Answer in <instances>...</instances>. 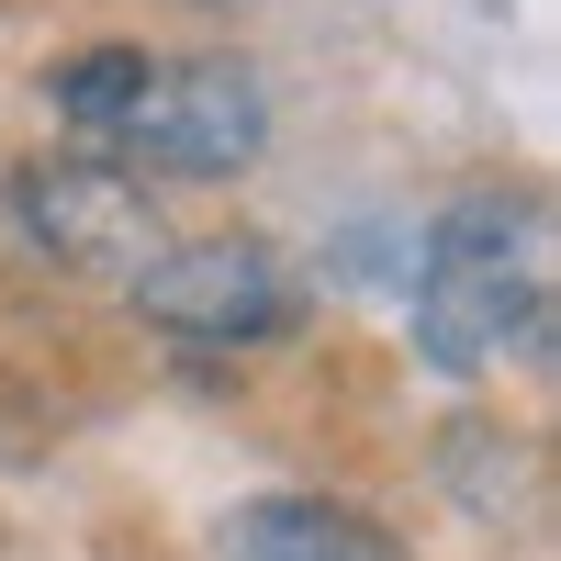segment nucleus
Instances as JSON below:
<instances>
[{
	"label": "nucleus",
	"mask_w": 561,
	"mask_h": 561,
	"mask_svg": "<svg viewBox=\"0 0 561 561\" xmlns=\"http://www.w3.org/2000/svg\"><path fill=\"white\" fill-rule=\"evenodd\" d=\"M90 158L113 169H169V180H237L270 147V90L248 57H147V45H79L45 68Z\"/></svg>",
	"instance_id": "obj_1"
},
{
	"label": "nucleus",
	"mask_w": 561,
	"mask_h": 561,
	"mask_svg": "<svg viewBox=\"0 0 561 561\" xmlns=\"http://www.w3.org/2000/svg\"><path fill=\"white\" fill-rule=\"evenodd\" d=\"M550 325V203L539 192H472L427 225L415 259V348L438 370L528 359Z\"/></svg>",
	"instance_id": "obj_2"
},
{
	"label": "nucleus",
	"mask_w": 561,
	"mask_h": 561,
	"mask_svg": "<svg viewBox=\"0 0 561 561\" xmlns=\"http://www.w3.org/2000/svg\"><path fill=\"white\" fill-rule=\"evenodd\" d=\"M124 293L158 337H192V348H259V337L304 325V280L270 237H192V248L169 237Z\"/></svg>",
	"instance_id": "obj_3"
},
{
	"label": "nucleus",
	"mask_w": 561,
	"mask_h": 561,
	"mask_svg": "<svg viewBox=\"0 0 561 561\" xmlns=\"http://www.w3.org/2000/svg\"><path fill=\"white\" fill-rule=\"evenodd\" d=\"M12 214H23V237L57 259V270H79V280H135V270L169 248L158 192H147L135 169L90 158V147L23 158V169H12Z\"/></svg>",
	"instance_id": "obj_4"
},
{
	"label": "nucleus",
	"mask_w": 561,
	"mask_h": 561,
	"mask_svg": "<svg viewBox=\"0 0 561 561\" xmlns=\"http://www.w3.org/2000/svg\"><path fill=\"white\" fill-rule=\"evenodd\" d=\"M225 561H415V550L337 494H259L225 517Z\"/></svg>",
	"instance_id": "obj_5"
}]
</instances>
